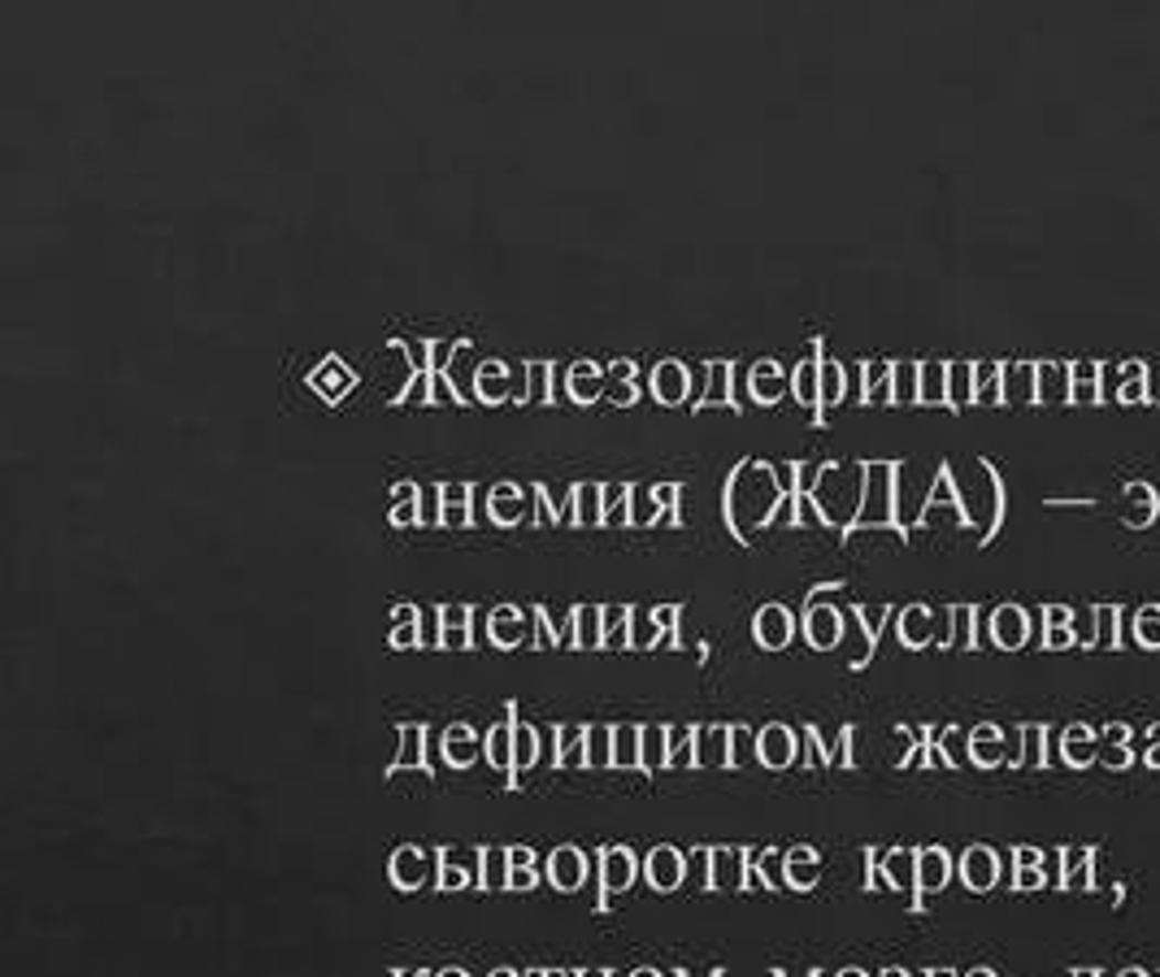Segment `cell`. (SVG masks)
Here are the masks:
<instances>
[{"label": "cell", "mask_w": 1160, "mask_h": 977, "mask_svg": "<svg viewBox=\"0 0 1160 977\" xmlns=\"http://www.w3.org/2000/svg\"><path fill=\"white\" fill-rule=\"evenodd\" d=\"M709 977H726V974H722V969H713V974H709Z\"/></svg>", "instance_id": "61"}, {"label": "cell", "mask_w": 1160, "mask_h": 977, "mask_svg": "<svg viewBox=\"0 0 1160 977\" xmlns=\"http://www.w3.org/2000/svg\"><path fill=\"white\" fill-rule=\"evenodd\" d=\"M648 391H653L656 405H665V409H678V405H687V400H691V369H687L678 356H665V361H660V365L653 369V383H648Z\"/></svg>", "instance_id": "7"}, {"label": "cell", "mask_w": 1160, "mask_h": 977, "mask_svg": "<svg viewBox=\"0 0 1160 977\" xmlns=\"http://www.w3.org/2000/svg\"><path fill=\"white\" fill-rule=\"evenodd\" d=\"M631 618H635V604H604V647L609 652L631 647Z\"/></svg>", "instance_id": "37"}, {"label": "cell", "mask_w": 1160, "mask_h": 977, "mask_svg": "<svg viewBox=\"0 0 1160 977\" xmlns=\"http://www.w3.org/2000/svg\"><path fill=\"white\" fill-rule=\"evenodd\" d=\"M387 643H391L396 652L422 647V609H418V604H396V609H391V634H387Z\"/></svg>", "instance_id": "22"}, {"label": "cell", "mask_w": 1160, "mask_h": 977, "mask_svg": "<svg viewBox=\"0 0 1160 977\" xmlns=\"http://www.w3.org/2000/svg\"><path fill=\"white\" fill-rule=\"evenodd\" d=\"M566 396L574 400V405H595V400H604V365H595V361H574L570 369H566Z\"/></svg>", "instance_id": "18"}, {"label": "cell", "mask_w": 1160, "mask_h": 977, "mask_svg": "<svg viewBox=\"0 0 1160 977\" xmlns=\"http://www.w3.org/2000/svg\"><path fill=\"white\" fill-rule=\"evenodd\" d=\"M579 977H613V974H604V969H582Z\"/></svg>", "instance_id": "54"}, {"label": "cell", "mask_w": 1160, "mask_h": 977, "mask_svg": "<svg viewBox=\"0 0 1160 977\" xmlns=\"http://www.w3.org/2000/svg\"><path fill=\"white\" fill-rule=\"evenodd\" d=\"M530 618H535V647H557L561 643V634L552 630V622H548V609H530Z\"/></svg>", "instance_id": "49"}, {"label": "cell", "mask_w": 1160, "mask_h": 977, "mask_svg": "<svg viewBox=\"0 0 1160 977\" xmlns=\"http://www.w3.org/2000/svg\"><path fill=\"white\" fill-rule=\"evenodd\" d=\"M530 626H535V618L522 613L517 604H496V609L487 613V643L501 647V652H513V647H522V643L535 638Z\"/></svg>", "instance_id": "6"}, {"label": "cell", "mask_w": 1160, "mask_h": 977, "mask_svg": "<svg viewBox=\"0 0 1160 977\" xmlns=\"http://www.w3.org/2000/svg\"><path fill=\"white\" fill-rule=\"evenodd\" d=\"M539 887V865H535V847L513 842L508 847V891H535Z\"/></svg>", "instance_id": "30"}, {"label": "cell", "mask_w": 1160, "mask_h": 977, "mask_svg": "<svg viewBox=\"0 0 1160 977\" xmlns=\"http://www.w3.org/2000/svg\"><path fill=\"white\" fill-rule=\"evenodd\" d=\"M405 769H427V726L422 721L400 726V752H396V761H391L387 773H405Z\"/></svg>", "instance_id": "23"}, {"label": "cell", "mask_w": 1160, "mask_h": 977, "mask_svg": "<svg viewBox=\"0 0 1160 977\" xmlns=\"http://www.w3.org/2000/svg\"><path fill=\"white\" fill-rule=\"evenodd\" d=\"M413 977H436V974H413Z\"/></svg>", "instance_id": "62"}, {"label": "cell", "mask_w": 1160, "mask_h": 977, "mask_svg": "<svg viewBox=\"0 0 1160 977\" xmlns=\"http://www.w3.org/2000/svg\"><path fill=\"white\" fill-rule=\"evenodd\" d=\"M539 977H579V974H566V969H548V974H539Z\"/></svg>", "instance_id": "56"}, {"label": "cell", "mask_w": 1160, "mask_h": 977, "mask_svg": "<svg viewBox=\"0 0 1160 977\" xmlns=\"http://www.w3.org/2000/svg\"><path fill=\"white\" fill-rule=\"evenodd\" d=\"M474 604H439V647L443 652H470L474 647Z\"/></svg>", "instance_id": "8"}, {"label": "cell", "mask_w": 1160, "mask_h": 977, "mask_svg": "<svg viewBox=\"0 0 1160 977\" xmlns=\"http://www.w3.org/2000/svg\"><path fill=\"white\" fill-rule=\"evenodd\" d=\"M904 634H909V643H913V638H922V618H917V613L904 622Z\"/></svg>", "instance_id": "53"}, {"label": "cell", "mask_w": 1160, "mask_h": 977, "mask_svg": "<svg viewBox=\"0 0 1160 977\" xmlns=\"http://www.w3.org/2000/svg\"><path fill=\"white\" fill-rule=\"evenodd\" d=\"M561 643L579 647V652H600L604 647V609L600 604H579L570 613L566 630H561Z\"/></svg>", "instance_id": "10"}, {"label": "cell", "mask_w": 1160, "mask_h": 977, "mask_svg": "<svg viewBox=\"0 0 1160 977\" xmlns=\"http://www.w3.org/2000/svg\"><path fill=\"white\" fill-rule=\"evenodd\" d=\"M522 374H526L522 405H552L557 400V365L552 361H526Z\"/></svg>", "instance_id": "21"}, {"label": "cell", "mask_w": 1160, "mask_h": 977, "mask_svg": "<svg viewBox=\"0 0 1160 977\" xmlns=\"http://www.w3.org/2000/svg\"><path fill=\"white\" fill-rule=\"evenodd\" d=\"M839 396H844V374H839V365H821V405H817V409L835 405Z\"/></svg>", "instance_id": "48"}, {"label": "cell", "mask_w": 1160, "mask_h": 977, "mask_svg": "<svg viewBox=\"0 0 1160 977\" xmlns=\"http://www.w3.org/2000/svg\"><path fill=\"white\" fill-rule=\"evenodd\" d=\"M787 391H792V378L783 374V365H778L774 356L752 365V374H748V396H752L756 405H765V409H770V405H778Z\"/></svg>", "instance_id": "15"}, {"label": "cell", "mask_w": 1160, "mask_h": 977, "mask_svg": "<svg viewBox=\"0 0 1160 977\" xmlns=\"http://www.w3.org/2000/svg\"><path fill=\"white\" fill-rule=\"evenodd\" d=\"M656 643H665V630L656 622V609H640L635 604V618H631V647L635 652H648Z\"/></svg>", "instance_id": "40"}, {"label": "cell", "mask_w": 1160, "mask_h": 977, "mask_svg": "<svg viewBox=\"0 0 1160 977\" xmlns=\"http://www.w3.org/2000/svg\"><path fill=\"white\" fill-rule=\"evenodd\" d=\"M470 882H479V878H474V873H470L461 860H452V851H448V847H439V851H436V887H439V891H443V895H448V891H465Z\"/></svg>", "instance_id": "38"}, {"label": "cell", "mask_w": 1160, "mask_h": 977, "mask_svg": "<svg viewBox=\"0 0 1160 977\" xmlns=\"http://www.w3.org/2000/svg\"><path fill=\"white\" fill-rule=\"evenodd\" d=\"M687 873L696 878V887L709 891V847H691V856H687Z\"/></svg>", "instance_id": "50"}, {"label": "cell", "mask_w": 1160, "mask_h": 977, "mask_svg": "<svg viewBox=\"0 0 1160 977\" xmlns=\"http://www.w3.org/2000/svg\"><path fill=\"white\" fill-rule=\"evenodd\" d=\"M644 878H648L653 891H678V887L687 882V856H683L678 847L660 842V847H653V851L644 856Z\"/></svg>", "instance_id": "9"}, {"label": "cell", "mask_w": 1160, "mask_h": 977, "mask_svg": "<svg viewBox=\"0 0 1160 977\" xmlns=\"http://www.w3.org/2000/svg\"><path fill=\"white\" fill-rule=\"evenodd\" d=\"M656 517H665V508L653 495V487H635V495H631V526H653Z\"/></svg>", "instance_id": "43"}, {"label": "cell", "mask_w": 1160, "mask_h": 977, "mask_svg": "<svg viewBox=\"0 0 1160 977\" xmlns=\"http://www.w3.org/2000/svg\"><path fill=\"white\" fill-rule=\"evenodd\" d=\"M653 495L660 500V508H665V526H678V522H683V513H678V495H683V487H678V483H656Z\"/></svg>", "instance_id": "45"}, {"label": "cell", "mask_w": 1160, "mask_h": 977, "mask_svg": "<svg viewBox=\"0 0 1160 977\" xmlns=\"http://www.w3.org/2000/svg\"><path fill=\"white\" fill-rule=\"evenodd\" d=\"M705 369H709V391H700V396L691 400V409H696V414H705V409H730V414H739L734 391H730V383H734V361L713 356Z\"/></svg>", "instance_id": "13"}, {"label": "cell", "mask_w": 1160, "mask_h": 977, "mask_svg": "<svg viewBox=\"0 0 1160 977\" xmlns=\"http://www.w3.org/2000/svg\"><path fill=\"white\" fill-rule=\"evenodd\" d=\"M696 765V730L691 726H669V769Z\"/></svg>", "instance_id": "42"}, {"label": "cell", "mask_w": 1160, "mask_h": 977, "mask_svg": "<svg viewBox=\"0 0 1160 977\" xmlns=\"http://www.w3.org/2000/svg\"><path fill=\"white\" fill-rule=\"evenodd\" d=\"M752 634H756V643H761L765 652L787 647V643H792V613H787L783 604H765V609H756V618H752Z\"/></svg>", "instance_id": "19"}, {"label": "cell", "mask_w": 1160, "mask_h": 977, "mask_svg": "<svg viewBox=\"0 0 1160 977\" xmlns=\"http://www.w3.org/2000/svg\"><path fill=\"white\" fill-rule=\"evenodd\" d=\"M479 887L508 891V847H479Z\"/></svg>", "instance_id": "32"}, {"label": "cell", "mask_w": 1160, "mask_h": 977, "mask_svg": "<svg viewBox=\"0 0 1160 977\" xmlns=\"http://www.w3.org/2000/svg\"><path fill=\"white\" fill-rule=\"evenodd\" d=\"M644 773L669 769V726H644V752H640Z\"/></svg>", "instance_id": "36"}, {"label": "cell", "mask_w": 1160, "mask_h": 977, "mask_svg": "<svg viewBox=\"0 0 1160 977\" xmlns=\"http://www.w3.org/2000/svg\"><path fill=\"white\" fill-rule=\"evenodd\" d=\"M783 508V479L770 461H739L726 479V495H722V513L726 526L739 544H748V526H770L774 513Z\"/></svg>", "instance_id": "1"}, {"label": "cell", "mask_w": 1160, "mask_h": 977, "mask_svg": "<svg viewBox=\"0 0 1160 977\" xmlns=\"http://www.w3.org/2000/svg\"><path fill=\"white\" fill-rule=\"evenodd\" d=\"M839 626H844V618L835 609H826V604H808L804 609V638L813 647H835L839 643Z\"/></svg>", "instance_id": "25"}, {"label": "cell", "mask_w": 1160, "mask_h": 977, "mask_svg": "<svg viewBox=\"0 0 1160 977\" xmlns=\"http://www.w3.org/2000/svg\"><path fill=\"white\" fill-rule=\"evenodd\" d=\"M939 878H943V860L926 856V882H939Z\"/></svg>", "instance_id": "52"}, {"label": "cell", "mask_w": 1160, "mask_h": 977, "mask_svg": "<svg viewBox=\"0 0 1160 977\" xmlns=\"http://www.w3.org/2000/svg\"><path fill=\"white\" fill-rule=\"evenodd\" d=\"M470 522H474V487H465V483L443 487V526L465 530Z\"/></svg>", "instance_id": "31"}, {"label": "cell", "mask_w": 1160, "mask_h": 977, "mask_svg": "<svg viewBox=\"0 0 1160 977\" xmlns=\"http://www.w3.org/2000/svg\"><path fill=\"white\" fill-rule=\"evenodd\" d=\"M418 504H422V487L400 483V487H396V500H391V508H387V522H391V526H422Z\"/></svg>", "instance_id": "39"}, {"label": "cell", "mask_w": 1160, "mask_h": 977, "mask_svg": "<svg viewBox=\"0 0 1160 977\" xmlns=\"http://www.w3.org/2000/svg\"><path fill=\"white\" fill-rule=\"evenodd\" d=\"M604 400L617 405V409H626V405L640 400V387H635V361H631V356H617V361L604 365Z\"/></svg>", "instance_id": "20"}, {"label": "cell", "mask_w": 1160, "mask_h": 977, "mask_svg": "<svg viewBox=\"0 0 1160 977\" xmlns=\"http://www.w3.org/2000/svg\"><path fill=\"white\" fill-rule=\"evenodd\" d=\"M436 977H470V974H465V969H443V974H436Z\"/></svg>", "instance_id": "55"}, {"label": "cell", "mask_w": 1160, "mask_h": 977, "mask_svg": "<svg viewBox=\"0 0 1160 977\" xmlns=\"http://www.w3.org/2000/svg\"><path fill=\"white\" fill-rule=\"evenodd\" d=\"M613 977H631V974H613Z\"/></svg>", "instance_id": "63"}, {"label": "cell", "mask_w": 1160, "mask_h": 977, "mask_svg": "<svg viewBox=\"0 0 1160 977\" xmlns=\"http://www.w3.org/2000/svg\"><path fill=\"white\" fill-rule=\"evenodd\" d=\"M539 739H544V730H535L526 721L513 726V773H508V786H517V773L539 765Z\"/></svg>", "instance_id": "27"}, {"label": "cell", "mask_w": 1160, "mask_h": 977, "mask_svg": "<svg viewBox=\"0 0 1160 977\" xmlns=\"http://www.w3.org/2000/svg\"><path fill=\"white\" fill-rule=\"evenodd\" d=\"M474 400L479 405H505V400H513L517 391H513V374H508V365L501 361V356H492V361H483L479 369H474Z\"/></svg>", "instance_id": "14"}, {"label": "cell", "mask_w": 1160, "mask_h": 977, "mask_svg": "<svg viewBox=\"0 0 1160 977\" xmlns=\"http://www.w3.org/2000/svg\"><path fill=\"white\" fill-rule=\"evenodd\" d=\"M839 977H866V974H857V969H848V974H839Z\"/></svg>", "instance_id": "59"}, {"label": "cell", "mask_w": 1160, "mask_h": 977, "mask_svg": "<svg viewBox=\"0 0 1160 977\" xmlns=\"http://www.w3.org/2000/svg\"><path fill=\"white\" fill-rule=\"evenodd\" d=\"M530 500L535 491H522L513 483H501V487L487 491V522L492 526H522L530 522Z\"/></svg>", "instance_id": "11"}, {"label": "cell", "mask_w": 1160, "mask_h": 977, "mask_svg": "<svg viewBox=\"0 0 1160 977\" xmlns=\"http://www.w3.org/2000/svg\"><path fill=\"white\" fill-rule=\"evenodd\" d=\"M552 769H587V730L561 726L552 743Z\"/></svg>", "instance_id": "28"}, {"label": "cell", "mask_w": 1160, "mask_h": 977, "mask_svg": "<svg viewBox=\"0 0 1160 977\" xmlns=\"http://www.w3.org/2000/svg\"><path fill=\"white\" fill-rule=\"evenodd\" d=\"M796 752H799V743L787 726L774 721V726L756 730V761H761L765 769H787L792 761H796Z\"/></svg>", "instance_id": "17"}, {"label": "cell", "mask_w": 1160, "mask_h": 977, "mask_svg": "<svg viewBox=\"0 0 1160 977\" xmlns=\"http://www.w3.org/2000/svg\"><path fill=\"white\" fill-rule=\"evenodd\" d=\"M595 865H600V895H595V908L604 912L609 908V895H622V891H631L635 887V878L644 873V865H640V856L626 847V842H604L600 851H595Z\"/></svg>", "instance_id": "2"}, {"label": "cell", "mask_w": 1160, "mask_h": 977, "mask_svg": "<svg viewBox=\"0 0 1160 977\" xmlns=\"http://www.w3.org/2000/svg\"><path fill=\"white\" fill-rule=\"evenodd\" d=\"M487 977H522V974H513V969H492Z\"/></svg>", "instance_id": "57"}, {"label": "cell", "mask_w": 1160, "mask_h": 977, "mask_svg": "<svg viewBox=\"0 0 1160 977\" xmlns=\"http://www.w3.org/2000/svg\"><path fill=\"white\" fill-rule=\"evenodd\" d=\"M792 396H796L799 405H821V361L817 356H804L796 365V374H792Z\"/></svg>", "instance_id": "33"}, {"label": "cell", "mask_w": 1160, "mask_h": 977, "mask_svg": "<svg viewBox=\"0 0 1160 977\" xmlns=\"http://www.w3.org/2000/svg\"><path fill=\"white\" fill-rule=\"evenodd\" d=\"M544 878L557 887V891H579L582 882H587V851L582 847H574V842H561L552 856H548V865H544Z\"/></svg>", "instance_id": "12"}, {"label": "cell", "mask_w": 1160, "mask_h": 977, "mask_svg": "<svg viewBox=\"0 0 1160 977\" xmlns=\"http://www.w3.org/2000/svg\"><path fill=\"white\" fill-rule=\"evenodd\" d=\"M756 761V734L748 726H730V769H743Z\"/></svg>", "instance_id": "44"}, {"label": "cell", "mask_w": 1160, "mask_h": 977, "mask_svg": "<svg viewBox=\"0 0 1160 977\" xmlns=\"http://www.w3.org/2000/svg\"><path fill=\"white\" fill-rule=\"evenodd\" d=\"M678 618H683V604H665V609H656V622H660V630H665V647H683Z\"/></svg>", "instance_id": "47"}, {"label": "cell", "mask_w": 1160, "mask_h": 977, "mask_svg": "<svg viewBox=\"0 0 1160 977\" xmlns=\"http://www.w3.org/2000/svg\"><path fill=\"white\" fill-rule=\"evenodd\" d=\"M631 977H665V974H656V969H635Z\"/></svg>", "instance_id": "58"}, {"label": "cell", "mask_w": 1160, "mask_h": 977, "mask_svg": "<svg viewBox=\"0 0 1160 977\" xmlns=\"http://www.w3.org/2000/svg\"><path fill=\"white\" fill-rule=\"evenodd\" d=\"M309 391L318 396V400H326V405H344L348 396H353V387H357V369L344 361V356H326L318 369H309Z\"/></svg>", "instance_id": "5"}, {"label": "cell", "mask_w": 1160, "mask_h": 977, "mask_svg": "<svg viewBox=\"0 0 1160 977\" xmlns=\"http://www.w3.org/2000/svg\"><path fill=\"white\" fill-rule=\"evenodd\" d=\"M422 647H439V609L422 613Z\"/></svg>", "instance_id": "51"}, {"label": "cell", "mask_w": 1160, "mask_h": 977, "mask_svg": "<svg viewBox=\"0 0 1160 977\" xmlns=\"http://www.w3.org/2000/svg\"><path fill=\"white\" fill-rule=\"evenodd\" d=\"M783 882L792 891H808L817 887V851L813 847H792L783 851Z\"/></svg>", "instance_id": "29"}, {"label": "cell", "mask_w": 1160, "mask_h": 977, "mask_svg": "<svg viewBox=\"0 0 1160 977\" xmlns=\"http://www.w3.org/2000/svg\"><path fill=\"white\" fill-rule=\"evenodd\" d=\"M431 873H436V856L427 847H418V842L396 847L391 860H387V878H391L396 891H422L431 882Z\"/></svg>", "instance_id": "4"}, {"label": "cell", "mask_w": 1160, "mask_h": 977, "mask_svg": "<svg viewBox=\"0 0 1160 977\" xmlns=\"http://www.w3.org/2000/svg\"><path fill=\"white\" fill-rule=\"evenodd\" d=\"M669 977H691V974H687V969H678V974H669Z\"/></svg>", "instance_id": "60"}, {"label": "cell", "mask_w": 1160, "mask_h": 977, "mask_svg": "<svg viewBox=\"0 0 1160 977\" xmlns=\"http://www.w3.org/2000/svg\"><path fill=\"white\" fill-rule=\"evenodd\" d=\"M644 726H613V769H640Z\"/></svg>", "instance_id": "35"}, {"label": "cell", "mask_w": 1160, "mask_h": 977, "mask_svg": "<svg viewBox=\"0 0 1160 977\" xmlns=\"http://www.w3.org/2000/svg\"><path fill=\"white\" fill-rule=\"evenodd\" d=\"M422 526H443V487H422Z\"/></svg>", "instance_id": "46"}, {"label": "cell", "mask_w": 1160, "mask_h": 977, "mask_svg": "<svg viewBox=\"0 0 1160 977\" xmlns=\"http://www.w3.org/2000/svg\"><path fill=\"white\" fill-rule=\"evenodd\" d=\"M756 847H709V891H743L752 882Z\"/></svg>", "instance_id": "3"}, {"label": "cell", "mask_w": 1160, "mask_h": 977, "mask_svg": "<svg viewBox=\"0 0 1160 977\" xmlns=\"http://www.w3.org/2000/svg\"><path fill=\"white\" fill-rule=\"evenodd\" d=\"M587 769H613V726L587 730Z\"/></svg>", "instance_id": "41"}, {"label": "cell", "mask_w": 1160, "mask_h": 977, "mask_svg": "<svg viewBox=\"0 0 1160 977\" xmlns=\"http://www.w3.org/2000/svg\"><path fill=\"white\" fill-rule=\"evenodd\" d=\"M439 752H443V761L452 769H470L479 756H487V743L465 726V721H457V726H448L443 730V739H439Z\"/></svg>", "instance_id": "16"}, {"label": "cell", "mask_w": 1160, "mask_h": 977, "mask_svg": "<svg viewBox=\"0 0 1160 977\" xmlns=\"http://www.w3.org/2000/svg\"><path fill=\"white\" fill-rule=\"evenodd\" d=\"M696 765L700 769H730V730H726V726H705V730H696Z\"/></svg>", "instance_id": "24"}, {"label": "cell", "mask_w": 1160, "mask_h": 977, "mask_svg": "<svg viewBox=\"0 0 1160 977\" xmlns=\"http://www.w3.org/2000/svg\"><path fill=\"white\" fill-rule=\"evenodd\" d=\"M574 495V526H604V487L600 483H579Z\"/></svg>", "instance_id": "34"}, {"label": "cell", "mask_w": 1160, "mask_h": 977, "mask_svg": "<svg viewBox=\"0 0 1160 977\" xmlns=\"http://www.w3.org/2000/svg\"><path fill=\"white\" fill-rule=\"evenodd\" d=\"M513 726H517V704L505 708V721L487 730V765L513 773Z\"/></svg>", "instance_id": "26"}, {"label": "cell", "mask_w": 1160, "mask_h": 977, "mask_svg": "<svg viewBox=\"0 0 1160 977\" xmlns=\"http://www.w3.org/2000/svg\"><path fill=\"white\" fill-rule=\"evenodd\" d=\"M770 977H787V974H770Z\"/></svg>", "instance_id": "64"}]
</instances>
